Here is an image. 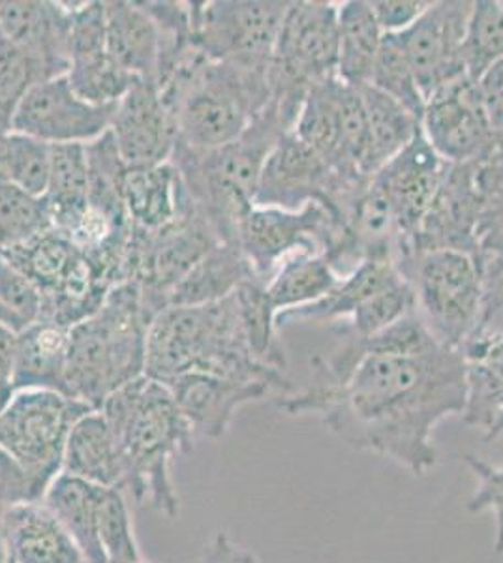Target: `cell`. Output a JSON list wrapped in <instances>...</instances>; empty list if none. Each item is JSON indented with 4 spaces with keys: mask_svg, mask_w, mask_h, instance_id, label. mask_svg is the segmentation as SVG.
Here are the masks:
<instances>
[{
    "mask_svg": "<svg viewBox=\"0 0 503 563\" xmlns=\"http://www.w3.org/2000/svg\"><path fill=\"white\" fill-rule=\"evenodd\" d=\"M340 339L329 357H314L310 385L276 408L319 416L350 448L427 474L438 462L434 429L464 411V353L434 339L417 310L370 339Z\"/></svg>",
    "mask_w": 503,
    "mask_h": 563,
    "instance_id": "1",
    "label": "cell"
},
{
    "mask_svg": "<svg viewBox=\"0 0 503 563\" xmlns=\"http://www.w3.org/2000/svg\"><path fill=\"white\" fill-rule=\"evenodd\" d=\"M102 416L116 434L124 464V493L175 519L181 507L172 466L190 455L196 434L172 390L158 379L141 376L103 402Z\"/></svg>",
    "mask_w": 503,
    "mask_h": 563,
    "instance_id": "2",
    "label": "cell"
},
{
    "mask_svg": "<svg viewBox=\"0 0 503 563\" xmlns=\"http://www.w3.org/2000/svg\"><path fill=\"white\" fill-rule=\"evenodd\" d=\"M186 372L260 382L281 397L294 390L281 371L252 357L236 295L204 307H170L154 318L149 327L145 376L164 384Z\"/></svg>",
    "mask_w": 503,
    "mask_h": 563,
    "instance_id": "3",
    "label": "cell"
},
{
    "mask_svg": "<svg viewBox=\"0 0 503 563\" xmlns=\"http://www.w3.org/2000/svg\"><path fill=\"white\" fill-rule=\"evenodd\" d=\"M151 323L134 282L111 289L95 316L70 329L68 395L100 410L117 389L145 376Z\"/></svg>",
    "mask_w": 503,
    "mask_h": 563,
    "instance_id": "4",
    "label": "cell"
},
{
    "mask_svg": "<svg viewBox=\"0 0 503 563\" xmlns=\"http://www.w3.org/2000/svg\"><path fill=\"white\" fill-rule=\"evenodd\" d=\"M284 134L287 130L267 103L230 145L205 153L181 145L175 148L172 164L186 196L222 243L237 244L241 222L254 207L263 164Z\"/></svg>",
    "mask_w": 503,
    "mask_h": 563,
    "instance_id": "5",
    "label": "cell"
},
{
    "mask_svg": "<svg viewBox=\"0 0 503 563\" xmlns=\"http://www.w3.org/2000/svg\"><path fill=\"white\" fill-rule=\"evenodd\" d=\"M338 4L289 2L269 65V106L292 132L314 85L337 77Z\"/></svg>",
    "mask_w": 503,
    "mask_h": 563,
    "instance_id": "6",
    "label": "cell"
},
{
    "mask_svg": "<svg viewBox=\"0 0 503 563\" xmlns=\"http://www.w3.org/2000/svg\"><path fill=\"white\" fill-rule=\"evenodd\" d=\"M412 284L415 310L434 339L462 352L484 320V276L478 257L462 250L420 252L398 263Z\"/></svg>",
    "mask_w": 503,
    "mask_h": 563,
    "instance_id": "7",
    "label": "cell"
},
{
    "mask_svg": "<svg viewBox=\"0 0 503 563\" xmlns=\"http://www.w3.org/2000/svg\"><path fill=\"white\" fill-rule=\"evenodd\" d=\"M89 406L55 390H15L0 416V448L31 483L32 499L42 501L63 472L64 449L77 419Z\"/></svg>",
    "mask_w": 503,
    "mask_h": 563,
    "instance_id": "8",
    "label": "cell"
},
{
    "mask_svg": "<svg viewBox=\"0 0 503 563\" xmlns=\"http://www.w3.org/2000/svg\"><path fill=\"white\" fill-rule=\"evenodd\" d=\"M287 4L273 0H192L194 40L212 63L269 77Z\"/></svg>",
    "mask_w": 503,
    "mask_h": 563,
    "instance_id": "9",
    "label": "cell"
},
{
    "mask_svg": "<svg viewBox=\"0 0 503 563\" xmlns=\"http://www.w3.org/2000/svg\"><path fill=\"white\" fill-rule=\"evenodd\" d=\"M220 243L222 241L192 201L186 211L162 230L143 231L132 225L127 282H134L140 288L143 305L153 320L166 310L170 291Z\"/></svg>",
    "mask_w": 503,
    "mask_h": 563,
    "instance_id": "10",
    "label": "cell"
},
{
    "mask_svg": "<svg viewBox=\"0 0 503 563\" xmlns=\"http://www.w3.org/2000/svg\"><path fill=\"white\" fill-rule=\"evenodd\" d=\"M369 183L345 179L294 132H287L263 164L254 206L299 211L308 203H319L345 228L353 201Z\"/></svg>",
    "mask_w": 503,
    "mask_h": 563,
    "instance_id": "11",
    "label": "cell"
},
{
    "mask_svg": "<svg viewBox=\"0 0 503 563\" xmlns=\"http://www.w3.org/2000/svg\"><path fill=\"white\" fill-rule=\"evenodd\" d=\"M340 233L337 218L319 203L299 211L254 206L241 222L237 244L254 275L267 282L286 257L299 252L326 254Z\"/></svg>",
    "mask_w": 503,
    "mask_h": 563,
    "instance_id": "12",
    "label": "cell"
},
{
    "mask_svg": "<svg viewBox=\"0 0 503 563\" xmlns=\"http://www.w3.org/2000/svg\"><path fill=\"white\" fill-rule=\"evenodd\" d=\"M420 132L447 164L484 162L496 147V134L484 111L478 81L468 76L428 98Z\"/></svg>",
    "mask_w": 503,
    "mask_h": 563,
    "instance_id": "13",
    "label": "cell"
},
{
    "mask_svg": "<svg viewBox=\"0 0 503 563\" xmlns=\"http://www.w3.org/2000/svg\"><path fill=\"white\" fill-rule=\"evenodd\" d=\"M472 2L441 0L430 2L427 12L396 34L408 58L425 100L436 90L468 76L464 65V36Z\"/></svg>",
    "mask_w": 503,
    "mask_h": 563,
    "instance_id": "14",
    "label": "cell"
},
{
    "mask_svg": "<svg viewBox=\"0 0 503 563\" xmlns=\"http://www.w3.org/2000/svg\"><path fill=\"white\" fill-rule=\"evenodd\" d=\"M483 209L481 162L447 164L433 206L402 260L440 249L462 250L479 260V228Z\"/></svg>",
    "mask_w": 503,
    "mask_h": 563,
    "instance_id": "15",
    "label": "cell"
},
{
    "mask_svg": "<svg viewBox=\"0 0 503 563\" xmlns=\"http://www.w3.org/2000/svg\"><path fill=\"white\" fill-rule=\"evenodd\" d=\"M116 106L100 108L77 97L66 76L32 85L13 117L12 132L31 135L47 145L98 140L111 126Z\"/></svg>",
    "mask_w": 503,
    "mask_h": 563,
    "instance_id": "16",
    "label": "cell"
},
{
    "mask_svg": "<svg viewBox=\"0 0 503 563\" xmlns=\"http://www.w3.org/2000/svg\"><path fill=\"white\" fill-rule=\"evenodd\" d=\"M70 25L72 4L0 0V36L25 55L39 81L66 76Z\"/></svg>",
    "mask_w": 503,
    "mask_h": 563,
    "instance_id": "17",
    "label": "cell"
},
{
    "mask_svg": "<svg viewBox=\"0 0 503 563\" xmlns=\"http://www.w3.org/2000/svg\"><path fill=\"white\" fill-rule=\"evenodd\" d=\"M446 169L447 162L430 147L419 130V134L372 177L387 196L395 214L401 233L398 262L406 256L412 239L427 217Z\"/></svg>",
    "mask_w": 503,
    "mask_h": 563,
    "instance_id": "18",
    "label": "cell"
},
{
    "mask_svg": "<svg viewBox=\"0 0 503 563\" xmlns=\"http://www.w3.org/2000/svg\"><path fill=\"white\" fill-rule=\"evenodd\" d=\"M109 132L127 167L167 164L177 148V119L151 81L135 79L117 103Z\"/></svg>",
    "mask_w": 503,
    "mask_h": 563,
    "instance_id": "19",
    "label": "cell"
},
{
    "mask_svg": "<svg viewBox=\"0 0 503 563\" xmlns=\"http://www.w3.org/2000/svg\"><path fill=\"white\" fill-rule=\"evenodd\" d=\"M164 384L172 390L196 438L207 440L222 438L241 406L276 393L267 384L239 382L205 372H186Z\"/></svg>",
    "mask_w": 503,
    "mask_h": 563,
    "instance_id": "20",
    "label": "cell"
},
{
    "mask_svg": "<svg viewBox=\"0 0 503 563\" xmlns=\"http://www.w3.org/2000/svg\"><path fill=\"white\" fill-rule=\"evenodd\" d=\"M0 549L13 563H89L44 501H23L4 515Z\"/></svg>",
    "mask_w": 503,
    "mask_h": 563,
    "instance_id": "21",
    "label": "cell"
},
{
    "mask_svg": "<svg viewBox=\"0 0 503 563\" xmlns=\"http://www.w3.org/2000/svg\"><path fill=\"white\" fill-rule=\"evenodd\" d=\"M103 4L109 55L130 76L156 85L162 38L153 15L143 2L109 0Z\"/></svg>",
    "mask_w": 503,
    "mask_h": 563,
    "instance_id": "22",
    "label": "cell"
},
{
    "mask_svg": "<svg viewBox=\"0 0 503 563\" xmlns=\"http://www.w3.org/2000/svg\"><path fill=\"white\" fill-rule=\"evenodd\" d=\"M0 256L21 271L40 289L42 297L58 294L95 273L84 252L55 230L44 231L12 249L0 250Z\"/></svg>",
    "mask_w": 503,
    "mask_h": 563,
    "instance_id": "23",
    "label": "cell"
},
{
    "mask_svg": "<svg viewBox=\"0 0 503 563\" xmlns=\"http://www.w3.org/2000/svg\"><path fill=\"white\" fill-rule=\"evenodd\" d=\"M122 198L130 224L143 231H158L190 207L177 167L172 162L151 167H128Z\"/></svg>",
    "mask_w": 503,
    "mask_h": 563,
    "instance_id": "24",
    "label": "cell"
},
{
    "mask_svg": "<svg viewBox=\"0 0 503 563\" xmlns=\"http://www.w3.org/2000/svg\"><path fill=\"white\" fill-rule=\"evenodd\" d=\"M61 474L72 475L98 487L124 490L121 451L102 411H89L72 427Z\"/></svg>",
    "mask_w": 503,
    "mask_h": 563,
    "instance_id": "25",
    "label": "cell"
},
{
    "mask_svg": "<svg viewBox=\"0 0 503 563\" xmlns=\"http://www.w3.org/2000/svg\"><path fill=\"white\" fill-rule=\"evenodd\" d=\"M404 278L395 260L391 257H372L361 263L350 275L342 276L335 288L319 301L306 307L281 312L276 321L278 327L303 323V321H340L350 320L357 308L369 301L372 295L387 288Z\"/></svg>",
    "mask_w": 503,
    "mask_h": 563,
    "instance_id": "26",
    "label": "cell"
},
{
    "mask_svg": "<svg viewBox=\"0 0 503 563\" xmlns=\"http://www.w3.org/2000/svg\"><path fill=\"white\" fill-rule=\"evenodd\" d=\"M68 347L70 329L52 321H39L18 334V352L12 374L13 389L55 390L68 395Z\"/></svg>",
    "mask_w": 503,
    "mask_h": 563,
    "instance_id": "27",
    "label": "cell"
},
{
    "mask_svg": "<svg viewBox=\"0 0 503 563\" xmlns=\"http://www.w3.org/2000/svg\"><path fill=\"white\" fill-rule=\"evenodd\" d=\"M466 358V406L462 419L486 430L503 410V331H483L462 350Z\"/></svg>",
    "mask_w": 503,
    "mask_h": 563,
    "instance_id": "28",
    "label": "cell"
},
{
    "mask_svg": "<svg viewBox=\"0 0 503 563\" xmlns=\"http://www.w3.org/2000/svg\"><path fill=\"white\" fill-rule=\"evenodd\" d=\"M255 276L239 244L220 243L178 282L167 295L166 308L204 307L236 294L242 282Z\"/></svg>",
    "mask_w": 503,
    "mask_h": 563,
    "instance_id": "29",
    "label": "cell"
},
{
    "mask_svg": "<svg viewBox=\"0 0 503 563\" xmlns=\"http://www.w3.org/2000/svg\"><path fill=\"white\" fill-rule=\"evenodd\" d=\"M103 490L106 488L87 481L61 474L42 499L64 530L70 533L89 563H108L98 536Z\"/></svg>",
    "mask_w": 503,
    "mask_h": 563,
    "instance_id": "30",
    "label": "cell"
},
{
    "mask_svg": "<svg viewBox=\"0 0 503 563\" xmlns=\"http://www.w3.org/2000/svg\"><path fill=\"white\" fill-rule=\"evenodd\" d=\"M89 162L81 143L50 147V175L44 199L52 230L64 235L81 218L89 201Z\"/></svg>",
    "mask_w": 503,
    "mask_h": 563,
    "instance_id": "31",
    "label": "cell"
},
{
    "mask_svg": "<svg viewBox=\"0 0 503 563\" xmlns=\"http://www.w3.org/2000/svg\"><path fill=\"white\" fill-rule=\"evenodd\" d=\"M367 0H348L338 4V65L337 77L350 87L369 85L383 42Z\"/></svg>",
    "mask_w": 503,
    "mask_h": 563,
    "instance_id": "32",
    "label": "cell"
},
{
    "mask_svg": "<svg viewBox=\"0 0 503 563\" xmlns=\"http://www.w3.org/2000/svg\"><path fill=\"white\" fill-rule=\"evenodd\" d=\"M237 310L242 334L247 339L252 357L276 371L287 366V353L278 339V310L271 302L267 282L260 276H250L236 289Z\"/></svg>",
    "mask_w": 503,
    "mask_h": 563,
    "instance_id": "33",
    "label": "cell"
},
{
    "mask_svg": "<svg viewBox=\"0 0 503 563\" xmlns=\"http://www.w3.org/2000/svg\"><path fill=\"white\" fill-rule=\"evenodd\" d=\"M340 280L329 257L313 252H299L286 257L267 280V294L281 312L306 307L326 297Z\"/></svg>",
    "mask_w": 503,
    "mask_h": 563,
    "instance_id": "34",
    "label": "cell"
},
{
    "mask_svg": "<svg viewBox=\"0 0 503 563\" xmlns=\"http://www.w3.org/2000/svg\"><path fill=\"white\" fill-rule=\"evenodd\" d=\"M370 130V161L374 175L419 134L420 121L408 109L380 90L359 87Z\"/></svg>",
    "mask_w": 503,
    "mask_h": 563,
    "instance_id": "35",
    "label": "cell"
},
{
    "mask_svg": "<svg viewBox=\"0 0 503 563\" xmlns=\"http://www.w3.org/2000/svg\"><path fill=\"white\" fill-rule=\"evenodd\" d=\"M292 132L338 174V158H340V79L338 77L314 85L313 89L308 90Z\"/></svg>",
    "mask_w": 503,
    "mask_h": 563,
    "instance_id": "36",
    "label": "cell"
},
{
    "mask_svg": "<svg viewBox=\"0 0 503 563\" xmlns=\"http://www.w3.org/2000/svg\"><path fill=\"white\" fill-rule=\"evenodd\" d=\"M85 151L89 162V206L116 224H130L122 198V180L128 167L122 162L113 135L108 130L98 140L87 143Z\"/></svg>",
    "mask_w": 503,
    "mask_h": 563,
    "instance_id": "37",
    "label": "cell"
},
{
    "mask_svg": "<svg viewBox=\"0 0 503 563\" xmlns=\"http://www.w3.org/2000/svg\"><path fill=\"white\" fill-rule=\"evenodd\" d=\"M50 147L31 135L10 132L0 140V180L44 198L50 175Z\"/></svg>",
    "mask_w": 503,
    "mask_h": 563,
    "instance_id": "38",
    "label": "cell"
},
{
    "mask_svg": "<svg viewBox=\"0 0 503 563\" xmlns=\"http://www.w3.org/2000/svg\"><path fill=\"white\" fill-rule=\"evenodd\" d=\"M464 65L468 77L479 81L484 71L503 60V2H472L464 36Z\"/></svg>",
    "mask_w": 503,
    "mask_h": 563,
    "instance_id": "39",
    "label": "cell"
},
{
    "mask_svg": "<svg viewBox=\"0 0 503 563\" xmlns=\"http://www.w3.org/2000/svg\"><path fill=\"white\" fill-rule=\"evenodd\" d=\"M415 312V294L412 284L406 278L391 284L387 288L372 295L357 308L350 320L335 323V333L338 336H356V339H370L382 333L387 327L395 325L396 321Z\"/></svg>",
    "mask_w": 503,
    "mask_h": 563,
    "instance_id": "40",
    "label": "cell"
},
{
    "mask_svg": "<svg viewBox=\"0 0 503 563\" xmlns=\"http://www.w3.org/2000/svg\"><path fill=\"white\" fill-rule=\"evenodd\" d=\"M66 79L77 97L100 108L117 106L135 81V77L122 70L108 52L74 60L68 66Z\"/></svg>",
    "mask_w": 503,
    "mask_h": 563,
    "instance_id": "41",
    "label": "cell"
},
{
    "mask_svg": "<svg viewBox=\"0 0 503 563\" xmlns=\"http://www.w3.org/2000/svg\"><path fill=\"white\" fill-rule=\"evenodd\" d=\"M370 87L380 90L395 102L401 103L420 121L425 111V97L415 79L408 58L402 52L396 34H385L382 47L378 53L376 63L369 79Z\"/></svg>",
    "mask_w": 503,
    "mask_h": 563,
    "instance_id": "42",
    "label": "cell"
},
{
    "mask_svg": "<svg viewBox=\"0 0 503 563\" xmlns=\"http://www.w3.org/2000/svg\"><path fill=\"white\" fill-rule=\"evenodd\" d=\"M52 230L44 198L0 180V250L26 243Z\"/></svg>",
    "mask_w": 503,
    "mask_h": 563,
    "instance_id": "43",
    "label": "cell"
},
{
    "mask_svg": "<svg viewBox=\"0 0 503 563\" xmlns=\"http://www.w3.org/2000/svg\"><path fill=\"white\" fill-rule=\"evenodd\" d=\"M98 536H100L103 556L108 563L141 560L132 512L128 506L127 493L122 488L103 490L100 517H98Z\"/></svg>",
    "mask_w": 503,
    "mask_h": 563,
    "instance_id": "44",
    "label": "cell"
},
{
    "mask_svg": "<svg viewBox=\"0 0 503 563\" xmlns=\"http://www.w3.org/2000/svg\"><path fill=\"white\" fill-rule=\"evenodd\" d=\"M42 318V294L7 257L0 256V325L21 334Z\"/></svg>",
    "mask_w": 503,
    "mask_h": 563,
    "instance_id": "45",
    "label": "cell"
},
{
    "mask_svg": "<svg viewBox=\"0 0 503 563\" xmlns=\"http://www.w3.org/2000/svg\"><path fill=\"white\" fill-rule=\"evenodd\" d=\"M39 84L23 53L0 36V140L13 129V117L32 85Z\"/></svg>",
    "mask_w": 503,
    "mask_h": 563,
    "instance_id": "46",
    "label": "cell"
},
{
    "mask_svg": "<svg viewBox=\"0 0 503 563\" xmlns=\"http://www.w3.org/2000/svg\"><path fill=\"white\" fill-rule=\"evenodd\" d=\"M464 462L479 479L478 490L468 501V511L494 512L496 517L494 551L496 554H503V466H491L489 462L475 455H464Z\"/></svg>",
    "mask_w": 503,
    "mask_h": 563,
    "instance_id": "47",
    "label": "cell"
},
{
    "mask_svg": "<svg viewBox=\"0 0 503 563\" xmlns=\"http://www.w3.org/2000/svg\"><path fill=\"white\" fill-rule=\"evenodd\" d=\"M427 0H374L370 2L372 13L383 34H401L408 31L423 13L427 12Z\"/></svg>",
    "mask_w": 503,
    "mask_h": 563,
    "instance_id": "48",
    "label": "cell"
},
{
    "mask_svg": "<svg viewBox=\"0 0 503 563\" xmlns=\"http://www.w3.org/2000/svg\"><path fill=\"white\" fill-rule=\"evenodd\" d=\"M204 563H258L254 554L237 547L223 531L212 539L209 549L205 552Z\"/></svg>",
    "mask_w": 503,
    "mask_h": 563,
    "instance_id": "49",
    "label": "cell"
},
{
    "mask_svg": "<svg viewBox=\"0 0 503 563\" xmlns=\"http://www.w3.org/2000/svg\"><path fill=\"white\" fill-rule=\"evenodd\" d=\"M15 352H18V334L0 325V382L12 384Z\"/></svg>",
    "mask_w": 503,
    "mask_h": 563,
    "instance_id": "50",
    "label": "cell"
},
{
    "mask_svg": "<svg viewBox=\"0 0 503 563\" xmlns=\"http://www.w3.org/2000/svg\"><path fill=\"white\" fill-rule=\"evenodd\" d=\"M13 385L10 382H0V416H2V411L7 410L8 404L12 400Z\"/></svg>",
    "mask_w": 503,
    "mask_h": 563,
    "instance_id": "51",
    "label": "cell"
},
{
    "mask_svg": "<svg viewBox=\"0 0 503 563\" xmlns=\"http://www.w3.org/2000/svg\"><path fill=\"white\" fill-rule=\"evenodd\" d=\"M486 432V442H491V440H496L500 435H503V410L497 413L496 419L492 421L491 427L484 430Z\"/></svg>",
    "mask_w": 503,
    "mask_h": 563,
    "instance_id": "52",
    "label": "cell"
},
{
    "mask_svg": "<svg viewBox=\"0 0 503 563\" xmlns=\"http://www.w3.org/2000/svg\"><path fill=\"white\" fill-rule=\"evenodd\" d=\"M4 562V552L0 549V563Z\"/></svg>",
    "mask_w": 503,
    "mask_h": 563,
    "instance_id": "53",
    "label": "cell"
},
{
    "mask_svg": "<svg viewBox=\"0 0 503 563\" xmlns=\"http://www.w3.org/2000/svg\"><path fill=\"white\" fill-rule=\"evenodd\" d=\"M111 563H116V562H111ZM124 563H147V562H143V560H138V562H124Z\"/></svg>",
    "mask_w": 503,
    "mask_h": 563,
    "instance_id": "54",
    "label": "cell"
},
{
    "mask_svg": "<svg viewBox=\"0 0 503 563\" xmlns=\"http://www.w3.org/2000/svg\"><path fill=\"white\" fill-rule=\"evenodd\" d=\"M2 563H13V562H12V560H8V558L4 556V562H2Z\"/></svg>",
    "mask_w": 503,
    "mask_h": 563,
    "instance_id": "55",
    "label": "cell"
}]
</instances>
